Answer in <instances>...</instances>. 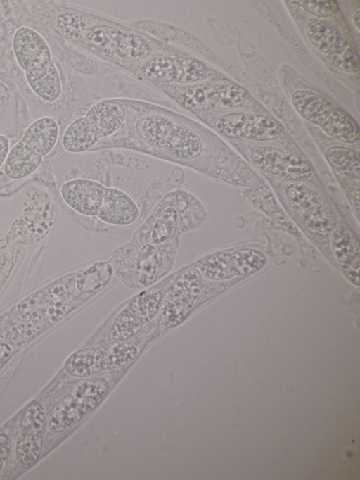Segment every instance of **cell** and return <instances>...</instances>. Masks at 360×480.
Instances as JSON below:
<instances>
[{
  "label": "cell",
  "instance_id": "cell-1",
  "mask_svg": "<svg viewBox=\"0 0 360 480\" xmlns=\"http://www.w3.org/2000/svg\"><path fill=\"white\" fill-rule=\"evenodd\" d=\"M13 48L32 91L44 101L57 99L61 91L60 76L43 37L34 29L22 27L15 32Z\"/></svg>",
  "mask_w": 360,
  "mask_h": 480
},
{
  "label": "cell",
  "instance_id": "cell-2",
  "mask_svg": "<svg viewBox=\"0 0 360 480\" xmlns=\"http://www.w3.org/2000/svg\"><path fill=\"white\" fill-rule=\"evenodd\" d=\"M58 137V127L53 118L43 117L35 120L9 151L4 165L6 175L13 179L31 175L53 150Z\"/></svg>",
  "mask_w": 360,
  "mask_h": 480
},
{
  "label": "cell",
  "instance_id": "cell-3",
  "mask_svg": "<svg viewBox=\"0 0 360 480\" xmlns=\"http://www.w3.org/2000/svg\"><path fill=\"white\" fill-rule=\"evenodd\" d=\"M292 102L303 118L321 127L331 137L346 143L359 141V130L356 122L324 97L301 90L292 96Z\"/></svg>",
  "mask_w": 360,
  "mask_h": 480
},
{
  "label": "cell",
  "instance_id": "cell-4",
  "mask_svg": "<svg viewBox=\"0 0 360 480\" xmlns=\"http://www.w3.org/2000/svg\"><path fill=\"white\" fill-rule=\"evenodd\" d=\"M108 383L103 378L80 383L53 408L49 420V428L60 432L73 426L94 410L103 400Z\"/></svg>",
  "mask_w": 360,
  "mask_h": 480
},
{
  "label": "cell",
  "instance_id": "cell-5",
  "mask_svg": "<svg viewBox=\"0 0 360 480\" xmlns=\"http://www.w3.org/2000/svg\"><path fill=\"white\" fill-rule=\"evenodd\" d=\"M215 127L230 137L259 141L275 139L283 132V125L272 117L242 113L222 115L217 120Z\"/></svg>",
  "mask_w": 360,
  "mask_h": 480
},
{
  "label": "cell",
  "instance_id": "cell-6",
  "mask_svg": "<svg viewBox=\"0 0 360 480\" xmlns=\"http://www.w3.org/2000/svg\"><path fill=\"white\" fill-rule=\"evenodd\" d=\"M201 286L198 270H190L181 276L163 302L161 320L165 325L176 326L188 316Z\"/></svg>",
  "mask_w": 360,
  "mask_h": 480
},
{
  "label": "cell",
  "instance_id": "cell-7",
  "mask_svg": "<svg viewBox=\"0 0 360 480\" xmlns=\"http://www.w3.org/2000/svg\"><path fill=\"white\" fill-rule=\"evenodd\" d=\"M252 159L262 170L289 180H303L313 172L307 159L276 148H258L252 152Z\"/></svg>",
  "mask_w": 360,
  "mask_h": 480
},
{
  "label": "cell",
  "instance_id": "cell-8",
  "mask_svg": "<svg viewBox=\"0 0 360 480\" xmlns=\"http://www.w3.org/2000/svg\"><path fill=\"white\" fill-rule=\"evenodd\" d=\"M105 188L94 181L74 179L62 186L60 194L72 209L80 214L92 216L98 214Z\"/></svg>",
  "mask_w": 360,
  "mask_h": 480
},
{
  "label": "cell",
  "instance_id": "cell-9",
  "mask_svg": "<svg viewBox=\"0 0 360 480\" xmlns=\"http://www.w3.org/2000/svg\"><path fill=\"white\" fill-rule=\"evenodd\" d=\"M332 251L342 266L345 277L359 286V247L353 233L346 227L336 228L331 236Z\"/></svg>",
  "mask_w": 360,
  "mask_h": 480
},
{
  "label": "cell",
  "instance_id": "cell-10",
  "mask_svg": "<svg viewBox=\"0 0 360 480\" xmlns=\"http://www.w3.org/2000/svg\"><path fill=\"white\" fill-rule=\"evenodd\" d=\"M138 215V208L129 196L118 189L105 188L97 214L101 220L113 225H129L136 221Z\"/></svg>",
  "mask_w": 360,
  "mask_h": 480
},
{
  "label": "cell",
  "instance_id": "cell-11",
  "mask_svg": "<svg viewBox=\"0 0 360 480\" xmlns=\"http://www.w3.org/2000/svg\"><path fill=\"white\" fill-rule=\"evenodd\" d=\"M125 116L123 106L115 101H104L95 105L84 117L98 139L114 133L122 124Z\"/></svg>",
  "mask_w": 360,
  "mask_h": 480
},
{
  "label": "cell",
  "instance_id": "cell-12",
  "mask_svg": "<svg viewBox=\"0 0 360 480\" xmlns=\"http://www.w3.org/2000/svg\"><path fill=\"white\" fill-rule=\"evenodd\" d=\"M167 151L181 159H191L201 151L199 138L193 130L183 125L173 126L165 144Z\"/></svg>",
  "mask_w": 360,
  "mask_h": 480
},
{
  "label": "cell",
  "instance_id": "cell-13",
  "mask_svg": "<svg viewBox=\"0 0 360 480\" xmlns=\"http://www.w3.org/2000/svg\"><path fill=\"white\" fill-rule=\"evenodd\" d=\"M306 31L311 44L328 56L347 42L335 27L323 20H311L306 26Z\"/></svg>",
  "mask_w": 360,
  "mask_h": 480
},
{
  "label": "cell",
  "instance_id": "cell-14",
  "mask_svg": "<svg viewBox=\"0 0 360 480\" xmlns=\"http://www.w3.org/2000/svg\"><path fill=\"white\" fill-rule=\"evenodd\" d=\"M65 369L75 377L90 376L105 369L104 352L98 348L81 350L66 361Z\"/></svg>",
  "mask_w": 360,
  "mask_h": 480
},
{
  "label": "cell",
  "instance_id": "cell-15",
  "mask_svg": "<svg viewBox=\"0 0 360 480\" xmlns=\"http://www.w3.org/2000/svg\"><path fill=\"white\" fill-rule=\"evenodd\" d=\"M98 139L84 118H81L67 128L63 137V145L70 152L79 153L90 149Z\"/></svg>",
  "mask_w": 360,
  "mask_h": 480
},
{
  "label": "cell",
  "instance_id": "cell-16",
  "mask_svg": "<svg viewBox=\"0 0 360 480\" xmlns=\"http://www.w3.org/2000/svg\"><path fill=\"white\" fill-rule=\"evenodd\" d=\"M173 127L172 122L162 116H148L139 121L136 130L147 143L160 146L165 145Z\"/></svg>",
  "mask_w": 360,
  "mask_h": 480
},
{
  "label": "cell",
  "instance_id": "cell-17",
  "mask_svg": "<svg viewBox=\"0 0 360 480\" xmlns=\"http://www.w3.org/2000/svg\"><path fill=\"white\" fill-rule=\"evenodd\" d=\"M328 163L342 174L353 178H359V153L357 151L343 147L333 146L326 153Z\"/></svg>",
  "mask_w": 360,
  "mask_h": 480
},
{
  "label": "cell",
  "instance_id": "cell-18",
  "mask_svg": "<svg viewBox=\"0 0 360 480\" xmlns=\"http://www.w3.org/2000/svg\"><path fill=\"white\" fill-rule=\"evenodd\" d=\"M231 261L234 276H247L261 270L266 262L262 251L253 248H241L231 252Z\"/></svg>",
  "mask_w": 360,
  "mask_h": 480
},
{
  "label": "cell",
  "instance_id": "cell-19",
  "mask_svg": "<svg viewBox=\"0 0 360 480\" xmlns=\"http://www.w3.org/2000/svg\"><path fill=\"white\" fill-rule=\"evenodd\" d=\"M144 323L129 305L117 316L111 329V336L115 341L128 339L137 334Z\"/></svg>",
  "mask_w": 360,
  "mask_h": 480
},
{
  "label": "cell",
  "instance_id": "cell-20",
  "mask_svg": "<svg viewBox=\"0 0 360 480\" xmlns=\"http://www.w3.org/2000/svg\"><path fill=\"white\" fill-rule=\"evenodd\" d=\"M200 273L213 280L227 279L234 277L231 261V253H215L202 262Z\"/></svg>",
  "mask_w": 360,
  "mask_h": 480
},
{
  "label": "cell",
  "instance_id": "cell-21",
  "mask_svg": "<svg viewBox=\"0 0 360 480\" xmlns=\"http://www.w3.org/2000/svg\"><path fill=\"white\" fill-rule=\"evenodd\" d=\"M112 40L116 43L120 54L130 57H144L150 52L148 43L141 37L124 33L112 29L110 30Z\"/></svg>",
  "mask_w": 360,
  "mask_h": 480
},
{
  "label": "cell",
  "instance_id": "cell-22",
  "mask_svg": "<svg viewBox=\"0 0 360 480\" xmlns=\"http://www.w3.org/2000/svg\"><path fill=\"white\" fill-rule=\"evenodd\" d=\"M41 436L22 432L17 441L16 455L20 465L28 468L35 463L41 451Z\"/></svg>",
  "mask_w": 360,
  "mask_h": 480
},
{
  "label": "cell",
  "instance_id": "cell-23",
  "mask_svg": "<svg viewBox=\"0 0 360 480\" xmlns=\"http://www.w3.org/2000/svg\"><path fill=\"white\" fill-rule=\"evenodd\" d=\"M181 104L189 109L207 110L215 107L216 90L206 87H198L184 93Z\"/></svg>",
  "mask_w": 360,
  "mask_h": 480
},
{
  "label": "cell",
  "instance_id": "cell-24",
  "mask_svg": "<svg viewBox=\"0 0 360 480\" xmlns=\"http://www.w3.org/2000/svg\"><path fill=\"white\" fill-rule=\"evenodd\" d=\"M174 68V80L189 82L202 77L207 68L202 62L191 58H178L173 60Z\"/></svg>",
  "mask_w": 360,
  "mask_h": 480
},
{
  "label": "cell",
  "instance_id": "cell-25",
  "mask_svg": "<svg viewBox=\"0 0 360 480\" xmlns=\"http://www.w3.org/2000/svg\"><path fill=\"white\" fill-rule=\"evenodd\" d=\"M162 296L160 291H146L137 296L129 305L144 322L152 319L158 311Z\"/></svg>",
  "mask_w": 360,
  "mask_h": 480
},
{
  "label": "cell",
  "instance_id": "cell-26",
  "mask_svg": "<svg viewBox=\"0 0 360 480\" xmlns=\"http://www.w3.org/2000/svg\"><path fill=\"white\" fill-rule=\"evenodd\" d=\"M20 426L23 433L41 436L46 427L45 412L42 407L37 403H31L22 415Z\"/></svg>",
  "mask_w": 360,
  "mask_h": 480
},
{
  "label": "cell",
  "instance_id": "cell-27",
  "mask_svg": "<svg viewBox=\"0 0 360 480\" xmlns=\"http://www.w3.org/2000/svg\"><path fill=\"white\" fill-rule=\"evenodd\" d=\"M285 192L288 201L295 209L307 212L319 204L314 192L302 184L290 183L286 187Z\"/></svg>",
  "mask_w": 360,
  "mask_h": 480
},
{
  "label": "cell",
  "instance_id": "cell-28",
  "mask_svg": "<svg viewBox=\"0 0 360 480\" xmlns=\"http://www.w3.org/2000/svg\"><path fill=\"white\" fill-rule=\"evenodd\" d=\"M248 92L236 84H224L216 90L215 107L233 108L243 104L248 99Z\"/></svg>",
  "mask_w": 360,
  "mask_h": 480
},
{
  "label": "cell",
  "instance_id": "cell-29",
  "mask_svg": "<svg viewBox=\"0 0 360 480\" xmlns=\"http://www.w3.org/2000/svg\"><path fill=\"white\" fill-rule=\"evenodd\" d=\"M328 58L334 66L346 72L353 73L359 70L358 55L347 42Z\"/></svg>",
  "mask_w": 360,
  "mask_h": 480
},
{
  "label": "cell",
  "instance_id": "cell-30",
  "mask_svg": "<svg viewBox=\"0 0 360 480\" xmlns=\"http://www.w3.org/2000/svg\"><path fill=\"white\" fill-rule=\"evenodd\" d=\"M304 220L311 231L319 235H326L332 229L330 219L319 204L305 212Z\"/></svg>",
  "mask_w": 360,
  "mask_h": 480
},
{
  "label": "cell",
  "instance_id": "cell-31",
  "mask_svg": "<svg viewBox=\"0 0 360 480\" xmlns=\"http://www.w3.org/2000/svg\"><path fill=\"white\" fill-rule=\"evenodd\" d=\"M144 73L150 80L160 82L174 80V68L173 60L157 58L150 61L144 69Z\"/></svg>",
  "mask_w": 360,
  "mask_h": 480
},
{
  "label": "cell",
  "instance_id": "cell-32",
  "mask_svg": "<svg viewBox=\"0 0 360 480\" xmlns=\"http://www.w3.org/2000/svg\"><path fill=\"white\" fill-rule=\"evenodd\" d=\"M136 348L129 343H120L111 348L105 355V369L114 368L132 360Z\"/></svg>",
  "mask_w": 360,
  "mask_h": 480
},
{
  "label": "cell",
  "instance_id": "cell-33",
  "mask_svg": "<svg viewBox=\"0 0 360 480\" xmlns=\"http://www.w3.org/2000/svg\"><path fill=\"white\" fill-rule=\"evenodd\" d=\"M297 6L303 8L309 13L320 17L328 18L336 13L337 2L334 0L327 1H295Z\"/></svg>",
  "mask_w": 360,
  "mask_h": 480
},
{
  "label": "cell",
  "instance_id": "cell-34",
  "mask_svg": "<svg viewBox=\"0 0 360 480\" xmlns=\"http://www.w3.org/2000/svg\"><path fill=\"white\" fill-rule=\"evenodd\" d=\"M176 213L172 210H166L155 223L152 238L155 243L163 242L172 231L176 222Z\"/></svg>",
  "mask_w": 360,
  "mask_h": 480
},
{
  "label": "cell",
  "instance_id": "cell-35",
  "mask_svg": "<svg viewBox=\"0 0 360 480\" xmlns=\"http://www.w3.org/2000/svg\"><path fill=\"white\" fill-rule=\"evenodd\" d=\"M11 447L9 437L4 433H0V461L4 462L8 457Z\"/></svg>",
  "mask_w": 360,
  "mask_h": 480
},
{
  "label": "cell",
  "instance_id": "cell-36",
  "mask_svg": "<svg viewBox=\"0 0 360 480\" xmlns=\"http://www.w3.org/2000/svg\"><path fill=\"white\" fill-rule=\"evenodd\" d=\"M9 140L4 135L0 134V167L5 162L9 152Z\"/></svg>",
  "mask_w": 360,
  "mask_h": 480
},
{
  "label": "cell",
  "instance_id": "cell-37",
  "mask_svg": "<svg viewBox=\"0 0 360 480\" xmlns=\"http://www.w3.org/2000/svg\"><path fill=\"white\" fill-rule=\"evenodd\" d=\"M10 348L5 344H0V360L9 354Z\"/></svg>",
  "mask_w": 360,
  "mask_h": 480
},
{
  "label": "cell",
  "instance_id": "cell-38",
  "mask_svg": "<svg viewBox=\"0 0 360 480\" xmlns=\"http://www.w3.org/2000/svg\"><path fill=\"white\" fill-rule=\"evenodd\" d=\"M359 15H360L359 11L358 10V11L354 14V16H353L354 23L355 25L356 26V27H357L358 29H359V20H360Z\"/></svg>",
  "mask_w": 360,
  "mask_h": 480
},
{
  "label": "cell",
  "instance_id": "cell-39",
  "mask_svg": "<svg viewBox=\"0 0 360 480\" xmlns=\"http://www.w3.org/2000/svg\"><path fill=\"white\" fill-rule=\"evenodd\" d=\"M2 465H3V462L0 461V471H1V468H2Z\"/></svg>",
  "mask_w": 360,
  "mask_h": 480
}]
</instances>
